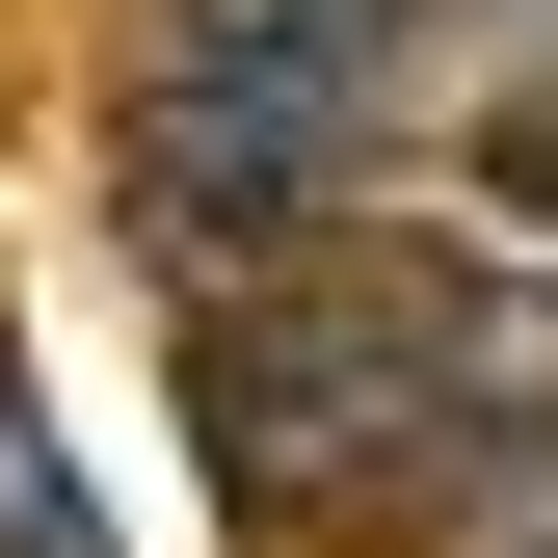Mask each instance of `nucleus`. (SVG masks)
Instances as JSON below:
<instances>
[{
	"mask_svg": "<svg viewBox=\"0 0 558 558\" xmlns=\"http://www.w3.org/2000/svg\"><path fill=\"white\" fill-rule=\"evenodd\" d=\"M426 558H558V426H532V452H478L452 506H426Z\"/></svg>",
	"mask_w": 558,
	"mask_h": 558,
	"instance_id": "nucleus-3",
	"label": "nucleus"
},
{
	"mask_svg": "<svg viewBox=\"0 0 558 558\" xmlns=\"http://www.w3.org/2000/svg\"><path fill=\"white\" fill-rule=\"evenodd\" d=\"M345 160H373V107H293V81H133L107 133V214L160 293H266V266H345Z\"/></svg>",
	"mask_w": 558,
	"mask_h": 558,
	"instance_id": "nucleus-1",
	"label": "nucleus"
},
{
	"mask_svg": "<svg viewBox=\"0 0 558 558\" xmlns=\"http://www.w3.org/2000/svg\"><path fill=\"white\" fill-rule=\"evenodd\" d=\"M0 558H107L81 452H53V399H27V345H0Z\"/></svg>",
	"mask_w": 558,
	"mask_h": 558,
	"instance_id": "nucleus-2",
	"label": "nucleus"
}]
</instances>
